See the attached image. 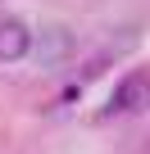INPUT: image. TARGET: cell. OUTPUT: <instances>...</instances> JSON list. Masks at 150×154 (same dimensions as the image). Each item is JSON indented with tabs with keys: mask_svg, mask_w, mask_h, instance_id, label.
Here are the masks:
<instances>
[{
	"mask_svg": "<svg viewBox=\"0 0 150 154\" xmlns=\"http://www.w3.org/2000/svg\"><path fill=\"white\" fill-rule=\"evenodd\" d=\"M150 109V72L145 68H132L118 77V86L109 91V104H105V118H123V113H141Z\"/></svg>",
	"mask_w": 150,
	"mask_h": 154,
	"instance_id": "cell-1",
	"label": "cell"
},
{
	"mask_svg": "<svg viewBox=\"0 0 150 154\" xmlns=\"http://www.w3.org/2000/svg\"><path fill=\"white\" fill-rule=\"evenodd\" d=\"M32 54V27L23 18H0V63H18Z\"/></svg>",
	"mask_w": 150,
	"mask_h": 154,
	"instance_id": "cell-2",
	"label": "cell"
},
{
	"mask_svg": "<svg viewBox=\"0 0 150 154\" xmlns=\"http://www.w3.org/2000/svg\"><path fill=\"white\" fill-rule=\"evenodd\" d=\"M32 50H37V59H41L46 68H59V63L73 54V32H68V27H46L41 41L32 36Z\"/></svg>",
	"mask_w": 150,
	"mask_h": 154,
	"instance_id": "cell-3",
	"label": "cell"
}]
</instances>
